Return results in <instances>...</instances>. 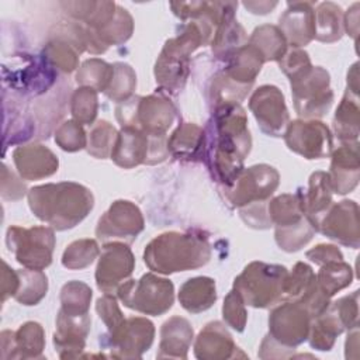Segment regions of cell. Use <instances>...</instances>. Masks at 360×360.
<instances>
[{
  "mask_svg": "<svg viewBox=\"0 0 360 360\" xmlns=\"http://www.w3.org/2000/svg\"><path fill=\"white\" fill-rule=\"evenodd\" d=\"M250 148L252 136L243 107L240 104L215 107L204 131L202 160L219 187L233 183L243 169Z\"/></svg>",
  "mask_w": 360,
  "mask_h": 360,
  "instance_id": "obj_1",
  "label": "cell"
},
{
  "mask_svg": "<svg viewBox=\"0 0 360 360\" xmlns=\"http://www.w3.org/2000/svg\"><path fill=\"white\" fill-rule=\"evenodd\" d=\"M28 205L34 215L56 231L80 224L93 210V193L75 181L46 183L30 188Z\"/></svg>",
  "mask_w": 360,
  "mask_h": 360,
  "instance_id": "obj_2",
  "label": "cell"
},
{
  "mask_svg": "<svg viewBox=\"0 0 360 360\" xmlns=\"http://www.w3.org/2000/svg\"><path fill=\"white\" fill-rule=\"evenodd\" d=\"M214 34V25L201 18L187 22L180 34L167 39L153 69L158 86L173 94L183 90L190 73V55L198 46L210 44Z\"/></svg>",
  "mask_w": 360,
  "mask_h": 360,
  "instance_id": "obj_3",
  "label": "cell"
},
{
  "mask_svg": "<svg viewBox=\"0 0 360 360\" xmlns=\"http://www.w3.org/2000/svg\"><path fill=\"white\" fill-rule=\"evenodd\" d=\"M211 259L207 236L200 232H163L145 248L143 262L158 274H172L205 266Z\"/></svg>",
  "mask_w": 360,
  "mask_h": 360,
  "instance_id": "obj_4",
  "label": "cell"
},
{
  "mask_svg": "<svg viewBox=\"0 0 360 360\" xmlns=\"http://www.w3.org/2000/svg\"><path fill=\"white\" fill-rule=\"evenodd\" d=\"M176 115V105L163 94L132 96L115 107V118L121 127L138 128L149 136H165Z\"/></svg>",
  "mask_w": 360,
  "mask_h": 360,
  "instance_id": "obj_5",
  "label": "cell"
},
{
  "mask_svg": "<svg viewBox=\"0 0 360 360\" xmlns=\"http://www.w3.org/2000/svg\"><path fill=\"white\" fill-rule=\"evenodd\" d=\"M288 270L281 264L252 262L235 277L233 290L245 305L270 308L283 301V284Z\"/></svg>",
  "mask_w": 360,
  "mask_h": 360,
  "instance_id": "obj_6",
  "label": "cell"
},
{
  "mask_svg": "<svg viewBox=\"0 0 360 360\" xmlns=\"http://www.w3.org/2000/svg\"><path fill=\"white\" fill-rule=\"evenodd\" d=\"M115 295L127 308L158 316L173 307L174 285L169 278L146 273L139 280L128 278L118 287Z\"/></svg>",
  "mask_w": 360,
  "mask_h": 360,
  "instance_id": "obj_7",
  "label": "cell"
},
{
  "mask_svg": "<svg viewBox=\"0 0 360 360\" xmlns=\"http://www.w3.org/2000/svg\"><path fill=\"white\" fill-rule=\"evenodd\" d=\"M169 156L167 138L149 136L138 128L121 127L112 152V162L122 169H132L139 165H156Z\"/></svg>",
  "mask_w": 360,
  "mask_h": 360,
  "instance_id": "obj_8",
  "label": "cell"
},
{
  "mask_svg": "<svg viewBox=\"0 0 360 360\" xmlns=\"http://www.w3.org/2000/svg\"><path fill=\"white\" fill-rule=\"evenodd\" d=\"M290 84L294 108L301 120H316L329 111L333 103V91L326 69L312 66L291 80Z\"/></svg>",
  "mask_w": 360,
  "mask_h": 360,
  "instance_id": "obj_9",
  "label": "cell"
},
{
  "mask_svg": "<svg viewBox=\"0 0 360 360\" xmlns=\"http://www.w3.org/2000/svg\"><path fill=\"white\" fill-rule=\"evenodd\" d=\"M55 242L52 226L21 228L11 225L6 233L7 248L14 253L15 260L32 270H44L51 264Z\"/></svg>",
  "mask_w": 360,
  "mask_h": 360,
  "instance_id": "obj_10",
  "label": "cell"
},
{
  "mask_svg": "<svg viewBox=\"0 0 360 360\" xmlns=\"http://www.w3.org/2000/svg\"><path fill=\"white\" fill-rule=\"evenodd\" d=\"M280 184V173L270 165L260 163L243 167L233 183L219 187L224 200L232 208H242L255 202L267 201Z\"/></svg>",
  "mask_w": 360,
  "mask_h": 360,
  "instance_id": "obj_11",
  "label": "cell"
},
{
  "mask_svg": "<svg viewBox=\"0 0 360 360\" xmlns=\"http://www.w3.org/2000/svg\"><path fill=\"white\" fill-rule=\"evenodd\" d=\"M283 136L290 150L309 160L326 158L333 150L330 129L318 120L290 121Z\"/></svg>",
  "mask_w": 360,
  "mask_h": 360,
  "instance_id": "obj_12",
  "label": "cell"
},
{
  "mask_svg": "<svg viewBox=\"0 0 360 360\" xmlns=\"http://www.w3.org/2000/svg\"><path fill=\"white\" fill-rule=\"evenodd\" d=\"M143 228L145 219L138 205L128 200H117L100 217L96 235L104 243L112 240L132 243Z\"/></svg>",
  "mask_w": 360,
  "mask_h": 360,
  "instance_id": "obj_13",
  "label": "cell"
},
{
  "mask_svg": "<svg viewBox=\"0 0 360 360\" xmlns=\"http://www.w3.org/2000/svg\"><path fill=\"white\" fill-rule=\"evenodd\" d=\"M311 315L295 301H283L269 315V335L285 347H297L308 340Z\"/></svg>",
  "mask_w": 360,
  "mask_h": 360,
  "instance_id": "obj_14",
  "label": "cell"
},
{
  "mask_svg": "<svg viewBox=\"0 0 360 360\" xmlns=\"http://www.w3.org/2000/svg\"><path fill=\"white\" fill-rule=\"evenodd\" d=\"M135 269V256L128 243L112 240L104 243L96 267V284L104 294H117Z\"/></svg>",
  "mask_w": 360,
  "mask_h": 360,
  "instance_id": "obj_15",
  "label": "cell"
},
{
  "mask_svg": "<svg viewBox=\"0 0 360 360\" xmlns=\"http://www.w3.org/2000/svg\"><path fill=\"white\" fill-rule=\"evenodd\" d=\"M155 338L153 323L143 316L125 318L111 333H107L111 357L141 359L149 350Z\"/></svg>",
  "mask_w": 360,
  "mask_h": 360,
  "instance_id": "obj_16",
  "label": "cell"
},
{
  "mask_svg": "<svg viewBox=\"0 0 360 360\" xmlns=\"http://www.w3.org/2000/svg\"><path fill=\"white\" fill-rule=\"evenodd\" d=\"M260 129L269 136H283L290 122V114L281 90L273 84L257 87L249 100Z\"/></svg>",
  "mask_w": 360,
  "mask_h": 360,
  "instance_id": "obj_17",
  "label": "cell"
},
{
  "mask_svg": "<svg viewBox=\"0 0 360 360\" xmlns=\"http://www.w3.org/2000/svg\"><path fill=\"white\" fill-rule=\"evenodd\" d=\"M318 232L326 238L352 249L360 246L359 205L353 200L332 202L319 221Z\"/></svg>",
  "mask_w": 360,
  "mask_h": 360,
  "instance_id": "obj_18",
  "label": "cell"
},
{
  "mask_svg": "<svg viewBox=\"0 0 360 360\" xmlns=\"http://www.w3.org/2000/svg\"><path fill=\"white\" fill-rule=\"evenodd\" d=\"M91 318L84 315H69L59 309L56 315V330L53 333V346L60 359L82 357L86 346V338L90 332Z\"/></svg>",
  "mask_w": 360,
  "mask_h": 360,
  "instance_id": "obj_19",
  "label": "cell"
},
{
  "mask_svg": "<svg viewBox=\"0 0 360 360\" xmlns=\"http://www.w3.org/2000/svg\"><path fill=\"white\" fill-rule=\"evenodd\" d=\"M330 155L328 180L332 193L343 195L353 191L360 180L359 142H342Z\"/></svg>",
  "mask_w": 360,
  "mask_h": 360,
  "instance_id": "obj_20",
  "label": "cell"
},
{
  "mask_svg": "<svg viewBox=\"0 0 360 360\" xmlns=\"http://www.w3.org/2000/svg\"><path fill=\"white\" fill-rule=\"evenodd\" d=\"M287 45L301 48L315 38V13L312 1H290L280 15L278 25Z\"/></svg>",
  "mask_w": 360,
  "mask_h": 360,
  "instance_id": "obj_21",
  "label": "cell"
},
{
  "mask_svg": "<svg viewBox=\"0 0 360 360\" xmlns=\"http://www.w3.org/2000/svg\"><path fill=\"white\" fill-rule=\"evenodd\" d=\"M13 160L21 179L39 180L58 172L59 160L56 155L41 143L17 146L13 150Z\"/></svg>",
  "mask_w": 360,
  "mask_h": 360,
  "instance_id": "obj_22",
  "label": "cell"
},
{
  "mask_svg": "<svg viewBox=\"0 0 360 360\" xmlns=\"http://www.w3.org/2000/svg\"><path fill=\"white\" fill-rule=\"evenodd\" d=\"M240 349L235 345L232 335L219 321L207 323L194 342V356L200 360H225L238 357Z\"/></svg>",
  "mask_w": 360,
  "mask_h": 360,
  "instance_id": "obj_23",
  "label": "cell"
},
{
  "mask_svg": "<svg viewBox=\"0 0 360 360\" xmlns=\"http://www.w3.org/2000/svg\"><path fill=\"white\" fill-rule=\"evenodd\" d=\"M194 338L191 323L179 315L169 318L160 328L158 359H187L190 345Z\"/></svg>",
  "mask_w": 360,
  "mask_h": 360,
  "instance_id": "obj_24",
  "label": "cell"
},
{
  "mask_svg": "<svg viewBox=\"0 0 360 360\" xmlns=\"http://www.w3.org/2000/svg\"><path fill=\"white\" fill-rule=\"evenodd\" d=\"M169 153L186 162L202 160L204 131L194 122H181L167 138Z\"/></svg>",
  "mask_w": 360,
  "mask_h": 360,
  "instance_id": "obj_25",
  "label": "cell"
},
{
  "mask_svg": "<svg viewBox=\"0 0 360 360\" xmlns=\"http://www.w3.org/2000/svg\"><path fill=\"white\" fill-rule=\"evenodd\" d=\"M301 198H302L304 214L311 221L315 231L318 232V225L321 218L333 202L328 173L326 172L312 173L308 181V190L305 193H301Z\"/></svg>",
  "mask_w": 360,
  "mask_h": 360,
  "instance_id": "obj_26",
  "label": "cell"
},
{
  "mask_svg": "<svg viewBox=\"0 0 360 360\" xmlns=\"http://www.w3.org/2000/svg\"><path fill=\"white\" fill-rule=\"evenodd\" d=\"M264 63L263 55L252 44L246 42L226 62L224 73L239 84L252 86Z\"/></svg>",
  "mask_w": 360,
  "mask_h": 360,
  "instance_id": "obj_27",
  "label": "cell"
},
{
  "mask_svg": "<svg viewBox=\"0 0 360 360\" xmlns=\"http://www.w3.org/2000/svg\"><path fill=\"white\" fill-rule=\"evenodd\" d=\"M217 301L215 280L198 276L184 281L179 290L180 305L191 314H200L210 309Z\"/></svg>",
  "mask_w": 360,
  "mask_h": 360,
  "instance_id": "obj_28",
  "label": "cell"
},
{
  "mask_svg": "<svg viewBox=\"0 0 360 360\" xmlns=\"http://www.w3.org/2000/svg\"><path fill=\"white\" fill-rule=\"evenodd\" d=\"M98 53H104L111 45L118 46L127 42L134 32V20L127 8L117 6L114 17L100 30H90Z\"/></svg>",
  "mask_w": 360,
  "mask_h": 360,
  "instance_id": "obj_29",
  "label": "cell"
},
{
  "mask_svg": "<svg viewBox=\"0 0 360 360\" xmlns=\"http://www.w3.org/2000/svg\"><path fill=\"white\" fill-rule=\"evenodd\" d=\"M246 42L248 35L245 28L235 17H228L217 27L211 41V48L217 59L226 62Z\"/></svg>",
  "mask_w": 360,
  "mask_h": 360,
  "instance_id": "obj_30",
  "label": "cell"
},
{
  "mask_svg": "<svg viewBox=\"0 0 360 360\" xmlns=\"http://www.w3.org/2000/svg\"><path fill=\"white\" fill-rule=\"evenodd\" d=\"M359 96L346 90L333 117V131L340 142H356L359 138Z\"/></svg>",
  "mask_w": 360,
  "mask_h": 360,
  "instance_id": "obj_31",
  "label": "cell"
},
{
  "mask_svg": "<svg viewBox=\"0 0 360 360\" xmlns=\"http://www.w3.org/2000/svg\"><path fill=\"white\" fill-rule=\"evenodd\" d=\"M315 39L321 42H336L343 37V11L333 1H323L314 8Z\"/></svg>",
  "mask_w": 360,
  "mask_h": 360,
  "instance_id": "obj_32",
  "label": "cell"
},
{
  "mask_svg": "<svg viewBox=\"0 0 360 360\" xmlns=\"http://www.w3.org/2000/svg\"><path fill=\"white\" fill-rule=\"evenodd\" d=\"M45 349V332L41 323L28 321L14 332L10 359H39Z\"/></svg>",
  "mask_w": 360,
  "mask_h": 360,
  "instance_id": "obj_33",
  "label": "cell"
},
{
  "mask_svg": "<svg viewBox=\"0 0 360 360\" xmlns=\"http://www.w3.org/2000/svg\"><path fill=\"white\" fill-rule=\"evenodd\" d=\"M263 55L264 62H278L287 52V41L277 25L263 24L253 30L248 41Z\"/></svg>",
  "mask_w": 360,
  "mask_h": 360,
  "instance_id": "obj_34",
  "label": "cell"
},
{
  "mask_svg": "<svg viewBox=\"0 0 360 360\" xmlns=\"http://www.w3.org/2000/svg\"><path fill=\"white\" fill-rule=\"evenodd\" d=\"M343 330H345L343 325L340 323L335 312L328 307V309L323 314H321L319 316L311 321V328L308 335L309 345L316 350L329 352L333 347L336 338Z\"/></svg>",
  "mask_w": 360,
  "mask_h": 360,
  "instance_id": "obj_35",
  "label": "cell"
},
{
  "mask_svg": "<svg viewBox=\"0 0 360 360\" xmlns=\"http://www.w3.org/2000/svg\"><path fill=\"white\" fill-rule=\"evenodd\" d=\"M267 212L271 225L276 228L288 226L300 222L305 214L302 208L301 193L280 194L267 202Z\"/></svg>",
  "mask_w": 360,
  "mask_h": 360,
  "instance_id": "obj_36",
  "label": "cell"
},
{
  "mask_svg": "<svg viewBox=\"0 0 360 360\" xmlns=\"http://www.w3.org/2000/svg\"><path fill=\"white\" fill-rule=\"evenodd\" d=\"M79 52L66 39L52 37L42 49L44 59L56 70L70 73L79 66Z\"/></svg>",
  "mask_w": 360,
  "mask_h": 360,
  "instance_id": "obj_37",
  "label": "cell"
},
{
  "mask_svg": "<svg viewBox=\"0 0 360 360\" xmlns=\"http://www.w3.org/2000/svg\"><path fill=\"white\" fill-rule=\"evenodd\" d=\"M315 284L316 277L312 267L304 262L295 263L292 270L288 271L284 278L283 301H301Z\"/></svg>",
  "mask_w": 360,
  "mask_h": 360,
  "instance_id": "obj_38",
  "label": "cell"
},
{
  "mask_svg": "<svg viewBox=\"0 0 360 360\" xmlns=\"http://www.w3.org/2000/svg\"><path fill=\"white\" fill-rule=\"evenodd\" d=\"M20 277V285L14 295L15 301L22 305H37L48 291V277L42 270L21 269L17 270Z\"/></svg>",
  "mask_w": 360,
  "mask_h": 360,
  "instance_id": "obj_39",
  "label": "cell"
},
{
  "mask_svg": "<svg viewBox=\"0 0 360 360\" xmlns=\"http://www.w3.org/2000/svg\"><path fill=\"white\" fill-rule=\"evenodd\" d=\"M316 277V283L321 290L328 295L333 297L338 291L349 287L353 281V270L343 260L330 262L322 264Z\"/></svg>",
  "mask_w": 360,
  "mask_h": 360,
  "instance_id": "obj_40",
  "label": "cell"
},
{
  "mask_svg": "<svg viewBox=\"0 0 360 360\" xmlns=\"http://www.w3.org/2000/svg\"><path fill=\"white\" fill-rule=\"evenodd\" d=\"M250 87L252 86L233 82L221 70L211 80L210 100L214 108L224 104H240V101L248 96Z\"/></svg>",
  "mask_w": 360,
  "mask_h": 360,
  "instance_id": "obj_41",
  "label": "cell"
},
{
  "mask_svg": "<svg viewBox=\"0 0 360 360\" xmlns=\"http://www.w3.org/2000/svg\"><path fill=\"white\" fill-rule=\"evenodd\" d=\"M112 77V65L98 58L86 59L76 72V82L80 86L91 87L97 91H105Z\"/></svg>",
  "mask_w": 360,
  "mask_h": 360,
  "instance_id": "obj_42",
  "label": "cell"
},
{
  "mask_svg": "<svg viewBox=\"0 0 360 360\" xmlns=\"http://www.w3.org/2000/svg\"><path fill=\"white\" fill-rule=\"evenodd\" d=\"M91 298L93 291L86 283L79 280L68 281L60 290V309L69 315L89 314Z\"/></svg>",
  "mask_w": 360,
  "mask_h": 360,
  "instance_id": "obj_43",
  "label": "cell"
},
{
  "mask_svg": "<svg viewBox=\"0 0 360 360\" xmlns=\"http://www.w3.org/2000/svg\"><path fill=\"white\" fill-rule=\"evenodd\" d=\"M315 232L316 231L311 221L307 217H304L297 224L276 228L274 238L281 250L291 253L304 248L314 238Z\"/></svg>",
  "mask_w": 360,
  "mask_h": 360,
  "instance_id": "obj_44",
  "label": "cell"
},
{
  "mask_svg": "<svg viewBox=\"0 0 360 360\" xmlns=\"http://www.w3.org/2000/svg\"><path fill=\"white\" fill-rule=\"evenodd\" d=\"M135 87H136L135 70L128 63H124V62L112 63V77L104 94L115 103H122L134 96Z\"/></svg>",
  "mask_w": 360,
  "mask_h": 360,
  "instance_id": "obj_45",
  "label": "cell"
},
{
  "mask_svg": "<svg viewBox=\"0 0 360 360\" xmlns=\"http://www.w3.org/2000/svg\"><path fill=\"white\" fill-rule=\"evenodd\" d=\"M118 131L112 124L105 120H100L93 124L87 135V152L96 159H107L111 156Z\"/></svg>",
  "mask_w": 360,
  "mask_h": 360,
  "instance_id": "obj_46",
  "label": "cell"
},
{
  "mask_svg": "<svg viewBox=\"0 0 360 360\" xmlns=\"http://www.w3.org/2000/svg\"><path fill=\"white\" fill-rule=\"evenodd\" d=\"M98 97L97 90L80 86L72 93L70 114L73 120L82 125H91L97 117Z\"/></svg>",
  "mask_w": 360,
  "mask_h": 360,
  "instance_id": "obj_47",
  "label": "cell"
},
{
  "mask_svg": "<svg viewBox=\"0 0 360 360\" xmlns=\"http://www.w3.org/2000/svg\"><path fill=\"white\" fill-rule=\"evenodd\" d=\"M100 255L96 239H79L68 245L62 255V264L70 270H82L89 267Z\"/></svg>",
  "mask_w": 360,
  "mask_h": 360,
  "instance_id": "obj_48",
  "label": "cell"
},
{
  "mask_svg": "<svg viewBox=\"0 0 360 360\" xmlns=\"http://www.w3.org/2000/svg\"><path fill=\"white\" fill-rule=\"evenodd\" d=\"M55 142L66 152H77L87 146V135L82 124L75 120H68L56 128Z\"/></svg>",
  "mask_w": 360,
  "mask_h": 360,
  "instance_id": "obj_49",
  "label": "cell"
},
{
  "mask_svg": "<svg viewBox=\"0 0 360 360\" xmlns=\"http://www.w3.org/2000/svg\"><path fill=\"white\" fill-rule=\"evenodd\" d=\"M222 318L228 326L236 332H243L248 321V312L242 297L232 288L222 304Z\"/></svg>",
  "mask_w": 360,
  "mask_h": 360,
  "instance_id": "obj_50",
  "label": "cell"
},
{
  "mask_svg": "<svg viewBox=\"0 0 360 360\" xmlns=\"http://www.w3.org/2000/svg\"><path fill=\"white\" fill-rule=\"evenodd\" d=\"M329 308L335 312L345 330L359 326V290L330 302Z\"/></svg>",
  "mask_w": 360,
  "mask_h": 360,
  "instance_id": "obj_51",
  "label": "cell"
},
{
  "mask_svg": "<svg viewBox=\"0 0 360 360\" xmlns=\"http://www.w3.org/2000/svg\"><path fill=\"white\" fill-rule=\"evenodd\" d=\"M280 70L291 80L301 76L304 72H307L309 68H312L309 55L300 49V48H291L284 53V56L278 60Z\"/></svg>",
  "mask_w": 360,
  "mask_h": 360,
  "instance_id": "obj_52",
  "label": "cell"
},
{
  "mask_svg": "<svg viewBox=\"0 0 360 360\" xmlns=\"http://www.w3.org/2000/svg\"><path fill=\"white\" fill-rule=\"evenodd\" d=\"M96 311L100 316V319L107 326L108 333L114 332L125 319L118 304L117 297L112 294H104L96 301Z\"/></svg>",
  "mask_w": 360,
  "mask_h": 360,
  "instance_id": "obj_53",
  "label": "cell"
},
{
  "mask_svg": "<svg viewBox=\"0 0 360 360\" xmlns=\"http://www.w3.org/2000/svg\"><path fill=\"white\" fill-rule=\"evenodd\" d=\"M267 202L269 201L255 202V204L239 208V215L243 219V222L256 229L270 228L271 221H270L269 212H267Z\"/></svg>",
  "mask_w": 360,
  "mask_h": 360,
  "instance_id": "obj_54",
  "label": "cell"
},
{
  "mask_svg": "<svg viewBox=\"0 0 360 360\" xmlns=\"http://www.w3.org/2000/svg\"><path fill=\"white\" fill-rule=\"evenodd\" d=\"M1 197L4 200H20L25 195L27 187L21 181L20 177H17L13 172L8 170V167L3 163L1 165Z\"/></svg>",
  "mask_w": 360,
  "mask_h": 360,
  "instance_id": "obj_55",
  "label": "cell"
},
{
  "mask_svg": "<svg viewBox=\"0 0 360 360\" xmlns=\"http://www.w3.org/2000/svg\"><path fill=\"white\" fill-rule=\"evenodd\" d=\"M305 256L318 266H322V264H326L330 262L343 260V255L339 250V248L335 245H326V243L316 245L315 248L309 249L305 253Z\"/></svg>",
  "mask_w": 360,
  "mask_h": 360,
  "instance_id": "obj_56",
  "label": "cell"
},
{
  "mask_svg": "<svg viewBox=\"0 0 360 360\" xmlns=\"http://www.w3.org/2000/svg\"><path fill=\"white\" fill-rule=\"evenodd\" d=\"M20 285V277L17 270H13L4 260H3V274H1V300L3 302L8 297H14Z\"/></svg>",
  "mask_w": 360,
  "mask_h": 360,
  "instance_id": "obj_57",
  "label": "cell"
},
{
  "mask_svg": "<svg viewBox=\"0 0 360 360\" xmlns=\"http://www.w3.org/2000/svg\"><path fill=\"white\" fill-rule=\"evenodd\" d=\"M280 347H285V346L280 345L270 335H267L262 340L257 354H259L260 359H287V357H290L288 354L283 353V350H291V349H281V350H278Z\"/></svg>",
  "mask_w": 360,
  "mask_h": 360,
  "instance_id": "obj_58",
  "label": "cell"
},
{
  "mask_svg": "<svg viewBox=\"0 0 360 360\" xmlns=\"http://www.w3.org/2000/svg\"><path fill=\"white\" fill-rule=\"evenodd\" d=\"M343 28L357 42L359 34V3H354L346 14H343Z\"/></svg>",
  "mask_w": 360,
  "mask_h": 360,
  "instance_id": "obj_59",
  "label": "cell"
},
{
  "mask_svg": "<svg viewBox=\"0 0 360 360\" xmlns=\"http://www.w3.org/2000/svg\"><path fill=\"white\" fill-rule=\"evenodd\" d=\"M278 3L277 1H267V0H259V1H243V6L246 10H249L253 14H269Z\"/></svg>",
  "mask_w": 360,
  "mask_h": 360,
  "instance_id": "obj_60",
  "label": "cell"
},
{
  "mask_svg": "<svg viewBox=\"0 0 360 360\" xmlns=\"http://www.w3.org/2000/svg\"><path fill=\"white\" fill-rule=\"evenodd\" d=\"M359 326L353 328L347 333L346 339V359H357L359 357Z\"/></svg>",
  "mask_w": 360,
  "mask_h": 360,
  "instance_id": "obj_61",
  "label": "cell"
},
{
  "mask_svg": "<svg viewBox=\"0 0 360 360\" xmlns=\"http://www.w3.org/2000/svg\"><path fill=\"white\" fill-rule=\"evenodd\" d=\"M359 63H354L347 73V91L354 96H359Z\"/></svg>",
  "mask_w": 360,
  "mask_h": 360,
  "instance_id": "obj_62",
  "label": "cell"
}]
</instances>
